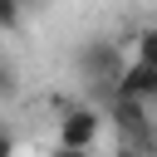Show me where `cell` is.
Here are the masks:
<instances>
[{
    "label": "cell",
    "mask_w": 157,
    "mask_h": 157,
    "mask_svg": "<svg viewBox=\"0 0 157 157\" xmlns=\"http://www.w3.org/2000/svg\"><path fill=\"white\" fill-rule=\"evenodd\" d=\"M15 93H20V69L10 59H0V103H10Z\"/></svg>",
    "instance_id": "cell-6"
},
{
    "label": "cell",
    "mask_w": 157,
    "mask_h": 157,
    "mask_svg": "<svg viewBox=\"0 0 157 157\" xmlns=\"http://www.w3.org/2000/svg\"><path fill=\"white\" fill-rule=\"evenodd\" d=\"M103 123H108V113L103 108H93V103H74V108H64L59 113V147H98V137H103Z\"/></svg>",
    "instance_id": "cell-3"
},
{
    "label": "cell",
    "mask_w": 157,
    "mask_h": 157,
    "mask_svg": "<svg viewBox=\"0 0 157 157\" xmlns=\"http://www.w3.org/2000/svg\"><path fill=\"white\" fill-rule=\"evenodd\" d=\"M123 69H128V49H123V39H113V34H88V39L74 49V74H78L103 103L113 98Z\"/></svg>",
    "instance_id": "cell-1"
},
{
    "label": "cell",
    "mask_w": 157,
    "mask_h": 157,
    "mask_svg": "<svg viewBox=\"0 0 157 157\" xmlns=\"http://www.w3.org/2000/svg\"><path fill=\"white\" fill-rule=\"evenodd\" d=\"M25 25V10H20V0H0V34H15Z\"/></svg>",
    "instance_id": "cell-7"
},
{
    "label": "cell",
    "mask_w": 157,
    "mask_h": 157,
    "mask_svg": "<svg viewBox=\"0 0 157 157\" xmlns=\"http://www.w3.org/2000/svg\"><path fill=\"white\" fill-rule=\"evenodd\" d=\"M113 157H147V152H137V147H118Z\"/></svg>",
    "instance_id": "cell-11"
},
{
    "label": "cell",
    "mask_w": 157,
    "mask_h": 157,
    "mask_svg": "<svg viewBox=\"0 0 157 157\" xmlns=\"http://www.w3.org/2000/svg\"><path fill=\"white\" fill-rule=\"evenodd\" d=\"M113 98H137V103L157 108V64H137V59H128V69H123Z\"/></svg>",
    "instance_id": "cell-4"
},
{
    "label": "cell",
    "mask_w": 157,
    "mask_h": 157,
    "mask_svg": "<svg viewBox=\"0 0 157 157\" xmlns=\"http://www.w3.org/2000/svg\"><path fill=\"white\" fill-rule=\"evenodd\" d=\"M49 157H93V152H88V147H59V142H54Z\"/></svg>",
    "instance_id": "cell-9"
},
{
    "label": "cell",
    "mask_w": 157,
    "mask_h": 157,
    "mask_svg": "<svg viewBox=\"0 0 157 157\" xmlns=\"http://www.w3.org/2000/svg\"><path fill=\"white\" fill-rule=\"evenodd\" d=\"M20 152V142H15V132L10 128H0V157H15Z\"/></svg>",
    "instance_id": "cell-8"
},
{
    "label": "cell",
    "mask_w": 157,
    "mask_h": 157,
    "mask_svg": "<svg viewBox=\"0 0 157 157\" xmlns=\"http://www.w3.org/2000/svg\"><path fill=\"white\" fill-rule=\"evenodd\" d=\"M20 10H25V15H34V10H49V0H20Z\"/></svg>",
    "instance_id": "cell-10"
},
{
    "label": "cell",
    "mask_w": 157,
    "mask_h": 157,
    "mask_svg": "<svg viewBox=\"0 0 157 157\" xmlns=\"http://www.w3.org/2000/svg\"><path fill=\"white\" fill-rule=\"evenodd\" d=\"M103 113H108V123L118 128V147H137V152H147V157L157 152V118H152L147 103H137V98H108Z\"/></svg>",
    "instance_id": "cell-2"
},
{
    "label": "cell",
    "mask_w": 157,
    "mask_h": 157,
    "mask_svg": "<svg viewBox=\"0 0 157 157\" xmlns=\"http://www.w3.org/2000/svg\"><path fill=\"white\" fill-rule=\"evenodd\" d=\"M128 44H132L137 64H157V25H142L137 34H128Z\"/></svg>",
    "instance_id": "cell-5"
}]
</instances>
